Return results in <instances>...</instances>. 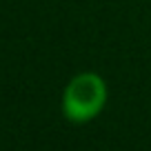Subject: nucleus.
Listing matches in <instances>:
<instances>
[{
    "label": "nucleus",
    "mask_w": 151,
    "mask_h": 151,
    "mask_svg": "<svg viewBox=\"0 0 151 151\" xmlns=\"http://www.w3.org/2000/svg\"><path fill=\"white\" fill-rule=\"evenodd\" d=\"M107 104V82L98 73H80L71 78L62 91V113L71 122H89Z\"/></svg>",
    "instance_id": "1"
}]
</instances>
